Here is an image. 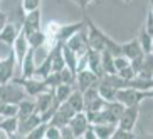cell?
Returning <instances> with one entry per match:
<instances>
[{
	"label": "cell",
	"instance_id": "6da1fadb",
	"mask_svg": "<svg viewBox=\"0 0 153 139\" xmlns=\"http://www.w3.org/2000/svg\"><path fill=\"white\" fill-rule=\"evenodd\" d=\"M84 22H86V27H88V32H86V37H88V45L91 49L98 50V52H103V50H108L111 52L113 55H118L121 54L120 50V44L114 42L109 35H106L101 29L96 25L91 18L84 17Z\"/></svg>",
	"mask_w": 153,
	"mask_h": 139
},
{
	"label": "cell",
	"instance_id": "7a4b0ae2",
	"mask_svg": "<svg viewBox=\"0 0 153 139\" xmlns=\"http://www.w3.org/2000/svg\"><path fill=\"white\" fill-rule=\"evenodd\" d=\"M153 90H141V89H133V87H121L116 89L114 101L121 102L123 106H133V104H141L145 99H152Z\"/></svg>",
	"mask_w": 153,
	"mask_h": 139
},
{
	"label": "cell",
	"instance_id": "3957f363",
	"mask_svg": "<svg viewBox=\"0 0 153 139\" xmlns=\"http://www.w3.org/2000/svg\"><path fill=\"white\" fill-rule=\"evenodd\" d=\"M25 97H27V94L24 92V89L17 84V82L9 81V82L0 84V101L17 104L19 101H22V99H25Z\"/></svg>",
	"mask_w": 153,
	"mask_h": 139
},
{
	"label": "cell",
	"instance_id": "277c9868",
	"mask_svg": "<svg viewBox=\"0 0 153 139\" xmlns=\"http://www.w3.org/2000/svg\"><path fill=\"white\" fill-rule=\"evenodd\" d=\"M12 81L17 82V84L22 87L24 92L27 94V97H36L39 92L49 89V87L45 85V82L42 81V79H37V77H14Z\"/></svg>",
	"mask_w": 153,
	"mask_h": 139
},
{
	"label": "cell",
	"instance_id": "5b68a950",
	"mask_svg": "<svg viewBox=\"0 0 153 139\" xmlns=\"http://www.w3.org/2000/svg\"><path fill=\"white\" fill-rule=\"evenodd\" d=\"M140 119V104H133V106H125L121 116L118 119L116 126L121 129L135 131V126Z\"/></svg>",
	"mask_w": 153,
	"mask_h": 139
},
{
	"label": "cell",
	"instance_id": "8992f818",
	"mask_svg": "<svg viewBox=\"0 0 153 139\" xmlns=\"http://www.w3.org/2000/svg\"><path fill=\"white\" fill-rule=\"evenodd\" d=\"M72 116H74V109L64 101V102H61L57 107H56L52 117L49 119V124H52V126H56V127L61 129V127L69 124V119H71Z\"/></svg>",
	"mask_w": 153,
	"mask_h": 139
},
{
	"label": "cell",
	"instance_id": "52a82bcc",
	"mask_svg": "<svg viewBox=\"0 0 153 139\" xmlns=\"http://www.w3.org/2000/svg\"><path fill=\"white\" fill-rule=\"evenodd\" d=\"M15 69H17V62H15L14 50L9 49L7 57L0 59V84L12 81L15 77Z\"/></svg>",
	"mask_w": 153,
	"mask_h": 139
},
{
	"label": "cell",
	"instance_id": "ba28073f",
	"mask_svg": "<svg viewBox=\"0 0 153 139\" xmlns=\"http://www.w3.org/2000/svg\"><path fill=\"white\" fill-rule=\"evenodd\" d=\"M84 27H86L84 20L71 22V24H59L57 30H56V35H54V42H66L69 37H72L74 34H77V32ZM54 42H52V44H54Z\"/></svg>",
	"mask_w": 153,
	"mask_h": 139
},
{
	"label": "cell",
	"instance_id": "9c48e42d",
	"mask_svg": "<svg viewBox=\"0 0 153 139\" xmlns=\"http://www.w3.org/2000/svg\"><path fill=\"white\" fill-rule=\"evenodd\" d=\"M42 29V20H41V9H36L32 12H27L25 17H24V22H22V27L20 30L24 32V35H29L32 32Z\"/></svg>",
	"mask_w": 153,
	"mask_h": 139
},
{
	"label": "cell",
	"instance_id": "30bf717a",
	"mask_svg": "<svg viewBox=\"0 0 153 139\" xmlns=\"http://www.w3.org/2000/svg\"><path fill=\"white\" fill-rule=\"evenodd\" d=\"M89 121H88V116H86L84 111H79V112H74V116L69 119V129L72 132V138H82V132L84 129L88 127Z\"/></svg>",
	"mask_w": 153,
	"mask_h": 139
},
{
	"label": "cell",
	"instance_id": "8fae6325",
	"mask_svg": "<svg viewBox=\"0 0 153 139\" xmlns=\"http://www.w3.org/2000/svg\"><path fill=\"white\" fill-rule=\"evenodd\" d=\"M64 44L68 45L76 55L84 54L86 50H88V47H89V45H88V37H86V34H84V29H81L77 34H74L72 37H69Z\"/></svg>",
	"mask_w": 153,
	"mask_h": 139
},
{
	"label": "cell",
	"instance_id": "7c38bea8",
	"mask_svg": "<svg viewBox=\"0 0 153 139\" xmlns=\"http://www.w3.org/2000/svg\"><path fill=\"white\" fill-rule=\"evenodd\" d=\"M74 82L77 84V89L81 90V92H84L86 89H89L91 85H94L96 82H98V77H96L88 67H84V69H81V71L76 72Z\"/></svg>",
	"mask_w": 153,
	"mask_h": 139
},
{
	"label": "cell",
	"instance_id": "4fadbf2b",
	"mask_svg": "<svg viewBox=\"0 0 153 139\" xmlns=\"http://www.w3.org/2000/svg\"><path fill=\"white\" fill-rule=\"evenodd\" d=\"M86 67L89 69V71L98 77V79L104 74L103 69H101L99 52H98V50H94V49H91V47H88V50H86Z\"/></svg>",
	"mask_w": 153,
	"mask_h": 139
},
{
	"label": "cell",
	"instance_id": "5bb4252c",
	"mask_svg": "<svg viewBox=\"0 0 153 139\" xmlns=\"http://www.w3.org/2000/svg\"><path fill=\"white\" fill-rule=\"evenodd\" d=\"M41 121V116H39V112H32L30 116L24 117V119H19V124H17V136H22L25 138L27 136L29 131H32L36 127Z\"/></svg>",
	"mask_w": 153,
	"mask_h": 139
},
{
	"label": "cell",
	"instance_id": "9a60e30c",
	"mask_svg": "<svg viewBox=\"0 0 153 139\" xmlns=\"http://www.w3.org/2000/svg\"><path fill=\"white\" fill-rule=\"evenodd\" d=\"M10 49L14 50V55H15V62H17V65H20L24 55L27 54V50H29L27 39H25V35H24L22 30H19V34H17V37H15V40H14V44H12V47H10Z\"/></svg>",
	"mask_w": 153,
	"mask_h": 139
},
{
	"label": "cell",
	"instance_id": "2e32d148",
	"mask_svg": "<svg viewBox=\"0 0 153 139\" xmlns=\"http://www.w3.org/2000/svg\"><path fill=\"white\" fill-rule=\"evenodd\" d=\"M34 102H36V112H44L45 109H49L51 106L59 104V102H56L52 89H47V90L39 92V94L36 96V101H34Z\"/></svg>",
	"mask_w": 153,
	"mask_h": 139
},
{
	"label": "cell",
	"instance_id": "e0dca14e",
	"mask_svg": "<svg viewBox=\"0 0 153 139\" xmlns=\"http://www.w3.org/2000/svg\"><path fill=\"white\" fill-rule=\"evenodd\" d=\"M32 47H29L27 54L24 55L20 62V77H34V69H36V55H34Z\"/></svg>",
	"mask_w": 153,
	"mask_h": 139
},
{
	"label": "cell",
	"instance_id": "ac0fdd59",
	"mask_svg": "<svg viewBox=\"0 0 153 139\" xmlns=\"http://www.w3.org/2000/svg\"><path fill=\"white\" fill-rule=\"evenodd\" d=\"M120 50H121V54L125 55L128 60L143 55V50H141V47H140V42H138L136 37L131 39V40H128V42H125V44H120Z\"/></svg>",
	"mask_w": 153,
	"mask_h": 139
},
{
	"label": "cell",
	"instance_id": "d6986e66",
	"mask_svg": "<svg viewBox=\"0 0 153 139\" xmlns=\"http://www.w3.org/2000/svg\"><path fill=\"white\" fill-rule=\"evenodd\" d=\"M17 124H19L17 116L2 117L0 119V129L4 131L5 138H15L17 136Z\"/></svg>",
	"mask_w": 153,
	"mask_h": 139
},
{
	"label": "cell",
	"instance_id": "ffe728a7",
	"mask_svg": "<svg viewBox=\"0 0 153 139\" xmlns=\"http://www.w3.org/2000/svg\"><path fill=\"white\" fill-rule=\"evenodd\" d=\"M19 30H20V29H17L14 24L7 22L4 27L0 29V42H4L5 45L12 47V44H14V40H15V37H17Z\"/></svg>",
	"mask_w": 153,
	"mask_h": 139
},
{
	"label": "cell",
	"instance_id": "44dd1931",
	"mask_svg": "<svg viewBox=\"0 0 153 139\" xmlns=\"http://www.w3.org/2000/svg\"><path fill=\"white\" fill-rule=\"evenodd\" d=\"M93 129H94L96 139H108V138H111L113 131L116 129V124H111V122H96V124H93Z\"/></svg>",
	"mask_w": 153,
	"mask_h": 139
},
{
	"label": "cell",
	"instance_id": "7402d4cb",
	"mask_svg": "<svg viewBox=\"0 0 153 139\" xmlns=\"http://www.w3.org/2000/svg\"><path fill=\"white\" fill-rule=\"evenodd\" d=\"M32 112H36V102L30 99H22L17 102V119H24V117L30 116Z\"/></svg>",
	"mask_w": 153,
	"mask_h": 139
},
{
	"label": "cell",
	"instance_id": "603a6c76",
	"mask_svg": "<svg viewBox=\"0 0 153 139\" xmlns=\"http://www.w3.org/2000/svg\"><path fill=\"white\" fill-rule=\"evenodd\" d=\"M25 39H27L29 47H32V49H39V47L47 44V37H45V32L42 30V29H39V30L25 35Z\"/></svg>",
	"mask_w": 153,
	"mask_h": 139
},
{
	"label": "cell",
	"instance_id": "cb8c5ba5",
	"mask_svg": "<svg viewBox=\"0 0 153 139\" xmlns=\"http://www.w3.org/2000/svg\"><path fill=\"white\" fill-rule=\"evenodd\" d=\"M136 76L143 77V79H152L153 81V54H145L141 67L136 72Z\"/></svg>",
	"mask_w": 153,
	"mask_h": 139
},
{
	"label": "cell",
	"instance_id": "d4e9b609",
	"mask_svg": "<svg viewBox=\"0 0 153 139\" xmlns=\"http://www.w3.org/2000/svg\"><path fill=\"white\" fill-rule=\"evenodd\" d=\"M62 57H64V64H66V67H68L72 74H76V72H77V69H76V65H77V55L74 54V52H72L66 44H62Z\"/></svg>",
	"mask_w": 153,
	"mask_h": 139
},
{
	"label": "cell",
	"instance_id": "484cf974",
	"mask_svg": "<svg viewBox=\"0 0 153 139\" xmlns=\"http://www.w3.org/2000/svg\"><path fill=\"white\" fill-rule=\"evenodd\" d=\"M66 102L74 109V112H79V111H84V99H82V92L79 89L72 90L69 97L66 99Z\"/></svg>",
	"mask_w": 153,
	"mask_h": 139
},
{
	"label": "cell",
	"instance_id": "4316f807",
	"mask_svg": "<svg viewBox=\"0 0 153 139\" xmlns=\"http://www.w3.org/2000/svg\"><path fill=\"white\" fill-rule=\"evenodd\" d=\"M136 39L140 42V47L143 50V54H153V35L152 34H148L145 29H141V32H140V35Z\"/></svg>",
	"mask_w": 153,
	"mask_h": 139
},
{
	"label": "cell",
	"instance_id": "83f0119b",
	"mask_svg": "<svg viewBox=\"0 0 153 139\" xmlns=\"http://www.w3.org/2000/svg\"><path fill=\"white\" fill-rule=\"evenodd\" d=\"M113 57H114V55H113L111 52H108V50L99 52V59H101V69H103L104 74H116V69H114Z\"/></svg>",
	"mask_w": 153,
	"mask_h": 139
},
{
	"label": "cell",
	"instance_id": "f1b7e54d",
	"mask_svg": "<svg viewBox=\"0 0 153 139\" xmlns=\"http://www.w3.org/2000/svg\"><path fill=\"white\" fill-rule=\"evenodd\" d=\"M52 92H54V99H56V102H64L66 99L69 97V94L72 92V84H57L52 89Z\"/></svg>",
	"mask_w": 153,
	"mask_h": 139
},
{
	"label": "cell",
	"instance_id": "f546056e",
	"mask_svg": "<svg viewBox=\"0 0 153 139\" xmlns=\"http://www.w3.org/2000/svg\"><path fill=\"white\" fill-rule=\"evenodd\" d=\"M52 72V67H51V55L47 54V57L42 60V64H39L37 65L36 64V69H34V77H37V79H44V77H47Z\"/></svg>",
	"mask_w": 153,
	"mask_h": 139
},
{
	"label": "cell",
	"instance_id": "4dcf8cb0",
	"mask_svg": "<svg viewBox=\"0 0 153 139\" xmlns=\"http://www.w3.org/2000/svg\"><path fill=\"white\" fill-rule=\"evenodd\" d=\"M104 104H106V101H104L101 96H96L94 99H91V101H88V102H84V111L86 112H96V111H101V109L104 107Z\"/></svg>",
	"mask_w": 153,
	"mask_h": 139
},
{
	"label": "cell",
	"instance_id": "1f68e13d",
	"mask_svg": "<svg viewBox=\"0 0 153 139\" xmlns=\"http://www.w3.org/2000/svg\"><path fill=\"white\" fill-rule=\"evenodd\" d=\"M47 124H49V122H39V124H37L32 131H29L25 138H29V139H44L45 129H47Z\"/></svg>",
	"mask_w": 153,
	"mask_h": 139
},
{
	"label": "cell",
	"instance_id": "d6a6232c",
	"mask_svg": "<svg viewBox=\"0 0 153 139\" xmlns=\"http://www.w3.org/2000/svg\"><path fill=\"white\" fill-rule=\"evenodd\" d=\"M111 138H113V139H135L136 134H135V131L121 129V127H118V126H116V129L113 131Z\"/></svg>",
	"mask_w": 153,
	"mask_h": 139
},
{
	"label": "cell",
	"instance_id": "836d02e7",
	"mask_svg": "<svg viewBox=\"0 0 153 139\" xmlns=\"http://www.w3.org/2000/svg\"><path fill=\"white\" fill-rule=\"evenodd\" d=\"M36 9H41V0H22V10L24 14L32 12Z\"/></svg>",
	"mask_w": 153,
	"mask_h": 139
},
{
	"label": "cell",
	"instance_id": "e575fe53",
	"mask_svg": "<svg viewBox=\"0 0 153 139\" xmlns=\"http://www.w3.org/2000/svg\"><path fill=\"white\" fill-rule=\"evenodd\" d=\"M116 74H118L120 77H123V79H126V81H130V79H133V77L136 76L135 69L131 67L130 64H128L126 67H123V69H120V71H116Z\"/></svg>",
	"mask_w": 153,
	"mask_h": 139
},
{
	"label": "cell",
	"instance_id": "d590c367",
	"mask_svg": "<svg viewBox=\"0 0 153 139\" xmlns=\"http://www.w3.org/2000/svg\"><path fill=\"white\" fill-rule=\"evenodd\" d=\"M45 139H59L61 138V129L56 127L52 124H47V129H45V134H44Z\"/></svg>",
	"mask_w": 153,
	"mask_h": 139
},
{
	"label": "cell",
	"instance_id": "8d00e7d4",
	"mask_svg": "<svg viewBox=\"0 0 153 139\" xmlns=\"http://www.w3.org/2000/svg\"><path fill=\"white\" fill-rule=\"evenodd\" d=\"M113 62H114V69H116V71H120V69L126 67V65L130 64V60H128V59H126L123 54H118V55H114V57H113Z\"/></svg>",
	"mask_w": 153,
	"mask_h": 139
},
{
	"label": "cell",
	"instance_id": "74e56055",
	"mask_svg": "<svg viewBox=\"0 0 153 139\" xmlns=\"http://www.w3.org/2000/svg\"><path fill=\"white\" fill-rule=\"evenodd\" d=\"M143 29L148 32V34H152V35H153V10H152V9L146 12V18H145Z\"/></svg>",
	"mask_w": 153,
	"mask_h": 139
},
{
	"label": "cell",
	"instance_id": "f35d334b",
	"mask_svg": "<svg viewBox=\"0 0 153 139\" xmlns=\"http://www.w3.org/2000/svg\"><path fill=\"white\" fill-rule=\"evenodd\" d=\"M71 2H74V4L79 7V9H88L91 4H96V2H99V0H71Z\"/></svg>",
	"mask_w": 153,
	"mask_h": 139
},
{
	"label": "cell",
	"instance_id": "ab89813d",
	"mask_svg": "<svg viewBox=\"0 0 153 139\" xmlns=\"http://www.w3.org/2000/svg\"><path fill=\"white\" fill-rule=\"evenodd\" d=\"M82 138L84 139H96V134H94V129H93V124H88V127L84 129V132H82Z\"/></svg>",
	"mask_w": 153,
	"mask_h": 139
},
{
	"label": "cell",
	"instance_id": "60d3db41",
	"mask_svg": "<svg viewBox=\"0 0 153 139\" xmlns=\"http://www.w3.org/2000/svg\"><path fill=\"white\" fill-rule=\"evenodd\" d=\"M5 24H7V14H5L2 9H0V29L4 27Z\"/></svg>",
	"mask_w": 153,
	"mask_h": 139
},
{
	"label": "cell",
	"instance_id": "b9f144b4",
	"mask_svg": "<svg viewBox=\"0 0 153 139\" xmlns=\"http://www.w3.org/2000/svg\"><path fill=\"white\" fill-rule=\"evenodd\" d=\"M125 2H126V4H130V2H131V0H125Z\"/></svg>",
	"mask_w": 153,
	"mask_h": 139
},
{
	"label": "cell",
	"instance_id": "7bdbcfd3",
	"mask_svg": "<svg viewBox=\"0 0 153 139\" xmlns=\"http://www.w3.org/2000/svg\"><path fill=\"white\" fill-rule=\"evenodd\" d=\"M0 119H2V116H0Z\"/></svg>",
	"mask_w": 153,
	"mask_h": 139
},
{
	"label": "cell",
	"instance_id": "ee69618b",
	"mask_svg": "<svg viewBox=\"0 0 153 139\" xmlns=\"http://www.w3.org/2000/svg\"><path fill=\"white\" fill-rule=\"evenodd\" d=\"M0 2H2V0H0Z\"/></svg>",
	"mask_w": 153,
	"mask_h": 139
}]
</instances>
